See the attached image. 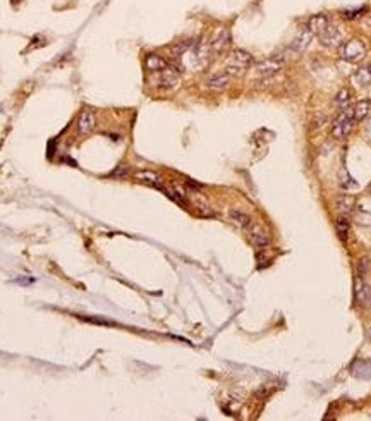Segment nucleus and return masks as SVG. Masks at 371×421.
<instances>
[{
  "label": "nucleus",
  "instance_id": "nucleus-1",
  "mask_svg": "<svg viewBox=\"0 0 371 421\" xmlns=\"http://www.w3.org/2000/svg\"><path fill=\"white\" fill-rule=\"evenodd\" d=\"M254 64V59L249 52H246L243 48H234L229 55L227 60V67H225V73H229L231 76L234 74H243L246 69H249Z\"/></svg>",
  "mask_w": 371,
  "mask_h": 421
},
{
  "label": "nucleus",
  "instance_id": "nucleus-2",
  "mask_svg": "<svg viewBox=\"0 0 371 421\" xmlns=\"http://www.w3.org/2000/svg\"><path fill=\"white\" fill-rule=\"evenodd\" d=\"M339 55L345 62H359L366 57V43L359 38H351L339 47Z\"/></svg>",
  "mask_w": 371,
  "mask_h": 421
},
{
  "label": "nucleus",
  "instance_id": "nucleus-3",
  "mask_svg": "<svg viewBox=\"0 0 371 421\" xmlns=\"http://www.w3.org/2000/svg\"><path fill=\"white\" fill-rule=\"evenodd\" d=\"M354 127V117H352V108H344V112H340L339 117L332 122V136L335 139H344Z\"/></svg>",
  "mask_w": 371,
  "mask_h": 421
},
{
  "label": "nucleus",
  "instance_id": "nucleus-4",
  "mask_svg": "<svg viewBox=\"0 0 371 421\" xmlns=\"http://www.w3.org/2000/svg\"><path fill=\"white\" fill-rule=\"evenodd\" d=\"M283 67V57L282 55H270L265 60L258 62L254 65V73L260 78H272L278 74Z\"/></svg>",
  "mask_w": 371,
  "mask_h": 421
},
{
  "label": "nucleus",
  "instance_id": "nucleus-5",
  "mask_svg": "<svg viewBox=\"0 0 371 421\" xmlns=\"http://www.w3.org/2000/svg\"><path fill=\"white\" fill-rule=\"evenodd\" d=\"M179 73H182L181 69L176 67V65H170L169 64V67H167L165 71H162V73H157V81H155V86H158V88H162V90H167V91H170V90H174V88H177V85H179Z\"/></svg>",
  "mask_w": 371,
  "mask_h": 421
},
{
  "label": "nucleus",
  "instance_id": "nucleus-6",
  "mask_svg": "<svg viewBox=\"0 0 371 421\" xmlns=\"http://www.w3.org/2000/svg\"><path fill=\"white\" fill-rule=\"evenodd\" d=\"M231 40H232V36H231V31H229L227 28H218V30H215L210 41H208L210 52H213V53L225 52V50L229 48V45H231Z\"/></svg>",
  "mask_w": 371,
  "mask_h": 421
},
{
  "label": "nucleus",
  "instance_id": "nucleus-7",
  "mask_svg": "<svg viewBox=\"0 0 371 421\" xmlns=\"http://www.w3.org/2000/svg\"><path fill=\"white\" fill-rule=\"evenodd\" d=\"M248 236H249L251 244L258 249H263L270 244V234H268V231L261 226V224H254V222L249 224Z\"/></svg>",
  "mask_w": 371,
  "mask_h": 421
},
{
  "label": "nucleus",
  "instance_id": "nucleus-8",
  "mask_svg": "<svg viewBox=\"0 0 371 421\" xmlns=\"http://www.w3.org/2000/svg\"><path fill=\"white\" fill-rule=\"evenodd\" d=\"M231 83V74L225 73V71H220V73L211 74L210 78L205 81V86L211 91H222L229 86Z\"/></svg>",
  "mask_w": 371,
  "mask_h": 421
},
{
  "label": "nucleus",
  "instance_id": "nucleus-9",
  "mask_svg": "<svg viewBox=\"0 0 371 421\" xmlns=\"http://www.w3.org/2000/svg\"><path fill=\"white\" fill-rule=\"evenodd\" d=\"M313 36H315V35H313V33L308 30V28H303V30L298 31V35L294 36L292 41H290V48H292L294 52H298V53L304 52V50L310 47Z\"/></svg>",
  "mask_w": 371,
  "mask_h": 421
},
{
  "label": "nucleus",
  "instance_id": "nucleus-10",
  "mask_svg": "<svg viewBox=\"0 0 371 421\" xmlns=\"http://www.w3.org/2000/svg\"><path fill=\"white\" fill-rule=\"evenodd\" d=\"M95 124H97V119H95V114L91 110H83L78 117V131L81 134H90L91 131L95 129Z\"/></svg>",
  "mask_w": 371,
  "mask_h": 421
},
{
  "label": "nucleus",
  "instance_id": "nucleus-11",
  "mask_svg": "<svg viewBox=\"0 0 371 421\" xmlns=\"http://www.w3.org/2000/svg\"><path fill=\"white\" fill-rule=\"evenodd\" d=\"M330 26V21H328V18L325 14H315V16H311L310 21H308V24H306V28L310 30L313 35H322V33L327 30V28Z\"/></svg>",
  "mask_w": 371,
  "mask_h": 421
},
{
  "label": "nucleus",
  "instance_id": "nucleus-12",
  "mask_svg": "<svg viewBox=\"0 0 371 421\" xmlns=\"http://www.w3.org/2000/svg\"><path fill=\"white\" fill-rule=\"evenodd\" d=\"M144 67H146L150 73L157 74L169 67V62H167L164 57L158 55V53H148V55L144 57Z\"/></svg>",
  "mask_w": 371,
  "mask_h": 421
},
{
  "label": "nucleus",
  "instance_id": "nucleus-13",
  "mask_svg": "<svg viewBox=\"0 0 371 421\" xmlns=\"http://www.w3.org/2000/svg\"><path fill=\"white\" fill-rule=\"evenodd\" d=\"M318 38L325 47H339L342 43V35L335 26H328L322 35H318Z\"/></svg>",
  "mask_w": 371,
  "mask_h": 421
},
{
  "label": "nucleus",
  "instance_id": "nucleus-14",
  "mask_svg": "<svg viewBox=\"0 0 371 421\" xmlns=\"http://www.w3.org/2000/svg\"><path fill=\"white\" fill-rule=\"evenodd\" d=\"M356 301L362 308H371V286L361 282L356 286Z\"/></svg>",
  "mask_w": 371,
  "mask_h": 421
},
{
  "label": "nucleus",
  "instance_id": "nucleus-15",
  "mask_svg": "<svg viewBox=\"0 0 371 421\" xmlns=\"http://www.w3.org/2000/svg\"><path fill=\"white\" fill-rule=\"evenodd\" d=\"M134 179L137 182H143V184H148V186H153V187H158L162 184L160 174L153 172V170H137V172L134 174Z\"/></svg>",
  "mask_w": 371,
  "mask_h": 421
},
{
  "label": "nucleus",
  "instance_id": "nucleus-16",
  "mask_svg": "<svg viewBox=\"0 0 371 421\" xmlns=\"http://www.w3.org/2000/svg\"><path fill=\"white\" fill-rule=\"evenodd\" d=\"M351 372L357 378H371V363L364 360L354 361V365L351 366Z\"/></svg>",
  "mask_w": 371,
  "mask_h": 421
},
{
  "label": "nucleus",
  "instance_id": "nucleus-17",
  "mask_svg": "<svg viewBox=\"0 0 371 421\" xmlns=\"http://www.w3.org/2000/svg\"><path fill=\"white\" fill-rule=\"evenodd\" d=\"M352 108V117H354V122H359L366 117V115L369 114L371 110V102L369 100H361V102H357L356 105L351 107Z\"/></svg>",
  "mask_w": 371,
  "mask_h": 421
},
{
  "label": "nucleus",
  "instance_id": "nucleus-18",
  "mask_svg": "<svg viewBox=\"0 0 371 421\" xmlns=\"http://www.w3.org/2000/svg\"><path fill=\"white\" fill-rule=\"evenodd\" d=\"M337 208L342 212V214H349V212L354 210V205H356V198L352 194H339L335 199Z\"/></svg>",
  "mask_w": 371,
  "mask_h": 421
},
{
  "label": "nucleus",
  "instance_id": "nucleus-19",
  "mask_svg": "<svg viewBox=\"0 0 371 421\" xmlns=\"http://www.w3.org/2000/svg\"><path fill=\"white\" fill-rule=\"evenodd\" d=\"M229 219H231L237 227H243V229H248L249 224H251L249 215L244 214V212H241V210H237V208H232V210L229 212Z\"/></svg>",
  "mask_w": 371,
  "mask_h": 421
},
{
  "label": "nucleus",
  "instance_id": "nucleus-20",
  "mask_svg": "<svg viewBox=\"0 0 371 421\" xmlns=\"http://www.w3.org/2000/svg\"><path fill=\"white\" fill-rule=\"evenodd\" d=\"M352 81H354V85H357V86L369 85V81H371V65H364V67L357 69L356 73H354V76H352Z\"/></svg>",
  "mask_w": 371,
  "mask_h": 421
},
{
  "label": "nucleus",
  "instance_id": "nucleus-21",
  "mask_svg": "<svg viewBox=\"0 0 371 421\" xmlns=\"http://www.w3.org/2000/svg\"><path fill=\"white\" fill-rule=\"evenodd\" d=\"M335 231H337V236H339L340 241H345L349 236V219L347 217H339L335 222Z\"/></svg>",
  "mask_w": 371,
  "mask_h": 421
},
{
  "label": "nucleus",
  "instance_id": "nucleus-22",
  "mask_svg": "<svg viewBox=\"0 0 371 421\" xmlns=\"http://www.w3.org/2000/svg\"><path fill=\"white\" fill-rule=\"evenodd\" d=\"M349 102H351V91L349 90H340L339 93L335 95V100H333V103H335L339 108H347Z\"/></svg>",
  "mask_w": 371,
  "mask_h": 421
},
{
  "label": "nucleus",
  "instance_id": "nucleus-23",
  "mask_svg": "<svg viewBox=\"0 0 371 421\" xmlns=\"http://www.w3.org/2000/svg\"><path fill=\"white\" fill-rule=\"evenodd\" d=\"M356 222L359 224V226H371V212H366L359 208V210L356 212Z\"/></svg>",
  "mask_w": 371,
  "mask_h": 421
},
{
  "label": "nucleus",
  "instance_id": "nucleus-24",
  "mask_svg": "<svg viewBox=\"0 0 371 421\" xmlns=\"http://www.w3.org/2000/svg\"><path fill=\"white\" fill-rule=\"evenodd\" d=\"M127 174H129V167L124 165V164H120V165L115 167L114 172H110V177H126Z\"/></svg>",
  "mask_w": 371,
  "mask_h": 421
},
{
  "label": "nucleus",
  "instance_id": "nucleus-25",
  "mask_svg": "<svg viewBox=\"0 0 371 421\" xmlns=\"http://www.w3.org/2000/svg\"><path fill=\"white\" fill-rule=\"evenodd\" d=\"M368 266H369L368 258H361V260L357 261V277L362 278V275L366 273V270H368Z\"/></svg>",
  "mask_w": 371,
  "mask_h": 421
},
{
  "label": "nucleus",
  "instance_id": "nucleus-26",
  "mask_svg": "<svg viewBox=\"0 0 371 421\" xmlns=\"http://www.w3.org/2000/svg\"><path fill=\"white\" fill-rule=\"evenodd\" d=\"M366 9H354V11H344L342 14H344L345 19H356V18H361V14H364Z\"/></svg>",
  "mask_w": 371,
  "mask_h": 421
},
{
  "label": "nucleus",
  "instance_id": "nucleus-27",
  "mask_svg": "<svg viewBox=\"0 0 371 421\" xmlns=\"http://www.w3.org/2000/svg\"><path fill=\"white\" fill-rule=\"evenodd\" d=\"M368 337H369V340H371V328H369V330H368Z\"/></svg>",
  "mask_w": 371,
  "mask_h": 421
},
{
  "label": "nucleus",
  "instance_id": "nucleus-28",
  "mask_svg": "<svg viewBox=\"0 0 371 421\" xmlns=\"http://www.w3.org/2000/svg\"><path fill=\"white\" fill-rule=\"evenodd\" d=\"M369 193H371V184H369Z\"/></svg>",
  "mask_w": 371,
  "mask_h": 421
}]
</instances>
